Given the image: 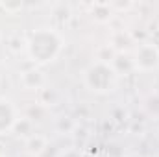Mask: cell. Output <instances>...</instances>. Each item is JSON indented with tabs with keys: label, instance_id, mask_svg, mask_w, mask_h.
I'll list each match as a JSON object with an SVG mask.
<instances>
[{
	"label": "cell",
	"instance_id": "1",
	"mask_svg": "<svg viewBox=\"0 0 159 157\" xmlns=\"http://www.w3.org/2000/svg\"><path fill=\"white\" fill-rule=\"evenodd\" d=\"M63 46H65V41L57 30L41 26L34 30L26 39V56L35 67H44L57 59Z\"/></svg>",
	"mask_w": 159,
	"mask_h": 157
},
{
	"label": "cell",
	"instance_id": "2",
	"mask_svg": "<svg viewBox=\"0 0 159 157\" xmlns=\"http://www.w3.org/2000/svg\"><path fill=\"white\" fill-rule=\"evenodd\" d=\"M81 79H83V85L91 92H94V94H107V92L117 89L119 72L109 61L96 59V61H93V63H89L85 67V70L81 72Z\"/></svg>",
	"mask_w": 159,
	"mask_h": 157
},
{
	"label": "cell",
	"instance_id": "3",
	"mask_svg": "<svg viewBox=\"0 0 159 157\" xmlns=\"http://www.w3.org/2000/svg\"><path fill=\"white\" fill-rule=\"evenodd\" d=\"M133 67L141 72H152L159 67V48L154 43H143L133 52Z\"/></svg>",
	"mask_w": 159,
	"mask_h": 157
},
{
	"label": "cell",
	"instance_id": "4",
	"mask_svg": "<svg viewBox=\"0 0 159 157\" xmlns=\"http://www.w3.org/2000/svg\"><path fill=\"white\" fill-rule=\"evenodd\" d=\"M17 124V109L11 100L0 96V135L9 133Z\"/></svg>",
	"mask_w": 159,
	"mask_h": 157
},
{
	"label": "cell",
	"instance_id": "5",
	"mask_svg": "<svg viewBox=\"0 0 159 157\" xmlns=\"http://www.w3.org/2000/svg\"><path fill=\"white\" fill-rule=\"evenodd\" d=\"M22 85L26 87V89H30V91H35V89H41L43 85H44V74L41 72L37 67H34V69H28L26 72H22Z\"/></svg>",
	"mask_w": 159,
	"mask_h": 157
},
{
	"label": "cell",
	"instance_id": "6",
	"mask_svg": "<svg viewBox=\"0 0 159 157\" xmlns=\"http://www.w3.org/2000/svg\"><path fill=\"white\" fill-rule=\"evenodd\" d=\"M26 146H28V152H30V154L39 155L41 152L46 148V139H44V137H41V135H34V137H30V139H28Z\"/></svg>",
	"mask_w": 159,
	"mask_h": 157
},
{
	"label": "cell",
	"instance_id": "7",
	"mask_svg": "<svg viewBox=\"0 0 159 157\" xmlns=\"http://www.w3.org/2000/svg\"><path fill=\"white\" fill-rule=\"evenodd\" d=\"M61 157H81L80 154H76V152H67V154H63Z\"/></svg>",
	"mask_w": 159,
	"mask_h": 157
},
{
	"label": "cell",
	"instance_id": "8",
	"mask_svg": "<svg viewBox=\"0 0 159 157\" xmlns=\"http://www.w3.org/2000/svg\"><path fill=\"white\" fill-rule=\"evenodd\" d=\"M0 157H2V155H0Z\"/></svg>",
	"mask_w": 159,
	"mask_h": 157
}]
</instances>
